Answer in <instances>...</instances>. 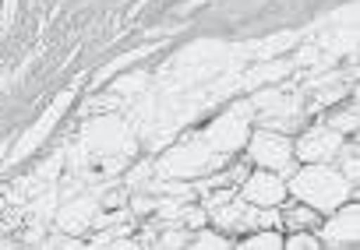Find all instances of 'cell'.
I'll return each mask as SVG.
<instances>
[{"instance_id":"cell-7","label":"cell","mask_w":360,"mask_h":250,"mask_svg":"<svg viewBox=\"0 0 360 250\" xmlns=\"http://www.w3.org/2000/svg\"><path fill=\"white\" fill-rule=\"evenodd\" d=\"M283 246H293V250H304V246H318V239L314 236H307V232H297L293 239H286Z\"/></svg>"},{"instance_id":"cell-6","label":"cell","mask_w":360,"mask_h":250,"mask_svg":"<svg viewBox=\"0 0 360 250\" xmlns=\"http://www.w3.org/2000/svg\"><path fill=\"white\" fill-rule=\"evenodd\" d=\"M248 250H276V246H283V236L279 232H255V236H248V243H244Z\"/></svg>"},{"instance_id":"cell-9","label":"cell","mask_w":360,"mask_h":250,"mask_svg":"<svg viewBox=\"0 0 360 250\" xmlns=\"http://www.w3.org/2000/svg\"><path fill=\"white\" fill-rule=\"evenodd\" d=\"M198 246H223V243H219L216 236H202V243H198Z\"/></svg>"},{"instance_id":"cell-8","label":"cell","mask_w":360,"mask_h":250,"mask_svg":"<svg viewBox=\"0 0 360 250\" xmlns=\"http://www.w3.org/2000/svg\"><path fill=\"white\" fill-rule=\"evenodd\" d=\"M290 222H293V225H307V222L314 225V211H307V208H297V211H290Z\"/></svg>"},{"instance_id":"cell-5","label":"cell","mask_w":360,"mask_h":250,"mask_svg":"<svg viewBox=\"0 0 360 250\" xmlns=\"http://www.w3.org/2000/svg\"><path fill=\"white\" fill-rule=\"evenodd\" d=\"M356 232H360V215H356V208H346L342 211V218H332L328 225H325V239L328 243H356Z\"/></svg>"},{"instance_id":"cell-2","label":"cell","mask_w":360,"mask_h":250,"mask_svg":"<svg viewBox=\"0 0 360 250\" xmlns=\"http://www.w3.org/2000/svg\"><path fill=\"white\" fill-rule=\"evenodd\" d=\"M251 155L262 169H286L290 166V141L283 134H258L251 141Z\"/></svg>"},{"instance_id":"cell-1","label":"cell","mask_w":360,"mask_h":250,"mask_svg":"<svg viewBox=\"0 0 360 250\" xmlns=\"http://www.w3.org/2000/svg\"><path fill=\"white\" fill-rule=\"evenodd\" d=\"M293 194L300 201H307L311 208H335L346 194V180L332 169H325L321 162L307 166L304 173L293 176Z\"/></svg>"},{"instance_id":"cell-4","label":"cell","mask_w":360,"mask_h":250,"mask_svg":"<svg viewBox=\"0 0 360 250\" xmlns=\"http://www.w3.org/2000/svg\"><path fill=\"white\" fill-rule=\"evenodd\" d=\"M339 145H342L339 131H311V134L300 138L297 152H300V159H307V162H325V159H332V155L339 152Z\"/></svg>"},{"instance_id":"cell-3","label":"cell","mask_w":360,"mask_h":250,"mask_svg":"<svg viewBox=\"0 0 360 250\" xmlns=\"http://www.w3.org/2000/svg\"><path fill=\"white\" fill-rule=\"evenodd\" d=\"M283 194H286V187H283V180H279L272 169L255 173V176L248 180V190H244V197H248L251 204H262V208L279 204V201H283Z\"/></svg>"}]
</instances>
